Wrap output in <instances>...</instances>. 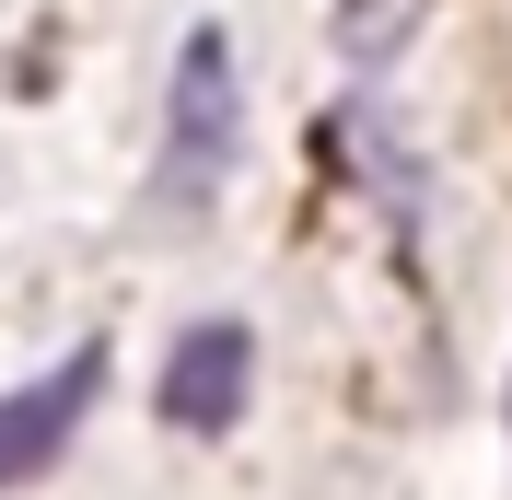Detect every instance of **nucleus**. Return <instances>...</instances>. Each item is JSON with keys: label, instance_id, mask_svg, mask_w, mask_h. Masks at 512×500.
<instances>
[{"label": "nucleus", "instance_id": "20e7f679", "mask_svg": "<svg viewBox=\"0 0 512 500\" xmlns=\"http://www.w3.org/2000/svg\"><path fill=\"white\" fill-rule=\"evenodd\" d=\"M338 152L361 163V187H373V210L396 221V245H419V198H431V163L408 152V128L384 117V94H350V105H338Z\"/></svg>", "mask_w": 512, "mask_h": 500}, {"label": "nucleus", "instance_id": "f257e3e1", "mask_svg": "<svg viewBox=\"0 0 512 500\" xmlns=\"http://www.w3.org/2000/svg\"><path fill=\"white\" fill-rule=\"evenodd\" d=\"M233 47L222 24H198L187 47H175V94H163V175H152V210L163 221H198L210 198H222L233 175Z\"/></svg>", "mask_w": 512, "mask_h": 500}, {"label": "nucleus", "instance_id": "39448f33", "mask_svg": "<svg viewBox=\"0 0 512 500\" xmlns=\"http://www.w3.org/2000/svg\"><path fill=\"white\" fill-rule=\"evenodd\" d=\"M326 35H338V59H350V70H384V59L419 35V0H338V24H326Z\"/></svg>", "mask_w": 512, "mask_h": 500}, {"label": "nucleus", "instance_id": "f03ea898", "mask_svg": "<svg viewBox=\"0 0 512 500\" xmlns=\"http://www.w3.org/2000/svg\"><path fill=\"white\" fill-rule=\"evenodd\" d=\"M94 396H105V349L82 338L59 361L47 384H24V396H0V489H24V477H47L70 454V431L94 419Z\"/></svg>", "mask_w": 512, "mask_h": 500}, {"label": "nucleus", "instance_id": "7ed1b4c3", "mask_svg": "<svg viewBox=\"0 0 512 500\" xmlns=\"http://www.w3.org/2000/svg\"><path fill=\"white\" fill-rule=\"evenodd\" d=\"M245 384H256V338L233 314H210V326H187L175 361H163V419H175V431H233V419H245Z\"/></svg>", "mask_w": 512, "mask_h": 500}]
</instances>
